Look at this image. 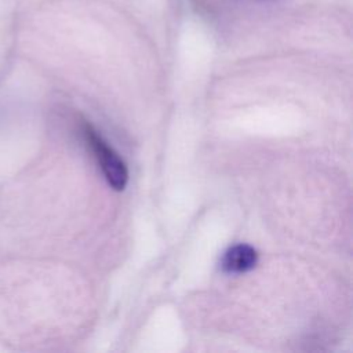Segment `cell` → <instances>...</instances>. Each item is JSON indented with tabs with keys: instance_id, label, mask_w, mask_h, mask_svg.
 <instances>
[{
	"instance_id": "3",
	"label": "cell",
	"mask_w": 353,
	"mask_h": 353,
	"mask_svg": "<svg viewBox=\"0 0 353 353\" xmlns=\"http://www.w3.org/2000/svg\"><path fill=\"white\" fill-rule=\"evenodd\" d=\"M258 1H269V0H258Z\"/></svg>"
},
{
	"instance_id": "1",
	"label": "cell",
	"mask_w": 353,
	"mask_h": 353,
	"mask_svg": "<svg viewBox=\"0 0 353 353\" xmlns=\"http://www.w3.org/2000/svg\"><path fill=\"white\" fill-rule=\"evenodd\" d=\"M84 135L101 164L108 183L114 190H123L128 181V171L124 161L117 156L116 152H113L112 148L106 145V142L98 135L97 131L92 130L91 125H84Z\"/></svg>"
},
{
	"instance_id": "2",
	"label": "cell",
	"mask_w": 353,
	"mask_h": 353,
	"mask_svg": "<svg viewBox=\"0 0 353 353\" xmlns=\"http://www.w3.org/2000/svg\"><path fill=\"white\" fill-rule=\"evenodd\" d=\"M258 261L256 251L247 244H237L230 247L221 262L223 272L226 273H244L251 270Z\"/></svg>"
}]
</instances>
